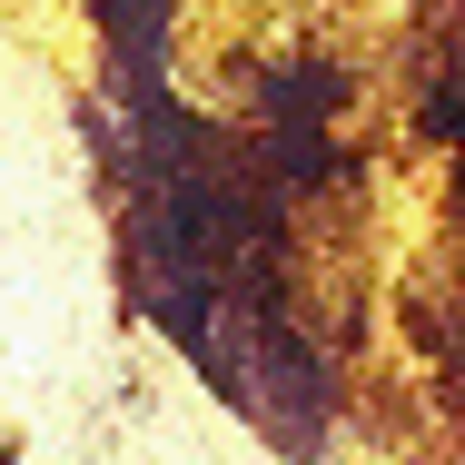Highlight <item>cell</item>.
<instances>
[{"label":"cell","instance_id":"6da1fadb","mask_svg":"<svg viewBox=\"0 0 465 465\" xmlns=\"http://www.w3.org/2000/svg\"><path fill=\"white\" fill-rule=\"evenodd\" d=\"M426 129H436V139H465V90H436V99H426Z\"/></svg>","mask_w":465,"mask_h":465}]
</instances>
